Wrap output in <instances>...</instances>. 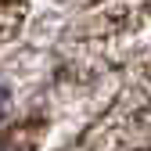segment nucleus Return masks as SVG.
I'll list each match as a JSON object with an SVG mask.
<instances>
[{"label": "nucleus", "mask_w": 151, "mask_h": 151, "mask_svg": "<svg viewBox=\"0 0 151 151\" xmlns=\"http://www.w3.org/2000/svg\"><path fill=\"white\" fill-rule=\"evenodd\" d=\"M7 108V86H4V79H0V111Z\"/></svg>", "instance_id": "nucleus-1"}, {"label": "nucleus", "mask_w": 151, "mask_h": 151, "mask_svg": "<svg viewBox=\"0 0 151 151\" xmlns=\"http://www.w3.org/2000/svg\"><path fill=\"white\" fill-rule=\"evenodd\" d=\"M0 151H4V147H0Z\"/></svg>", "instance_id": "nucleus-2"}]
</instances>
